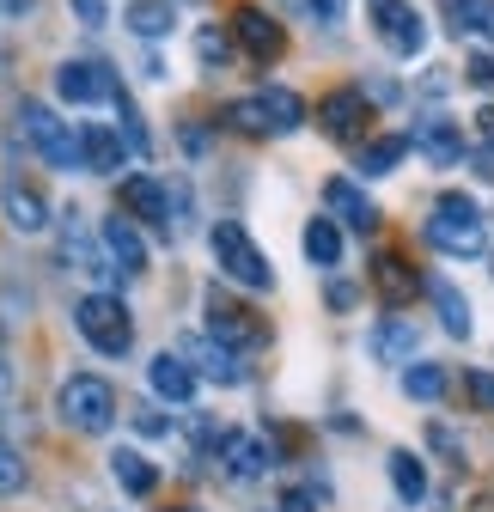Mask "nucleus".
I'll return each mask as SVG.
<instances>
[{
	"mask_svg": "<svg viewBox=\"0 0 494 512\" xmlns=\"http://www.w3.org/2000/svg\"><path fill=\"white\" fill-rule=\"evenodd\" d=\"M19 128H25V141L55 165V171H86V147H80V128L74 122H61L49 104L25 98L19 104Z\"/></svg>",
	"mask_w": 494,
	"mask_h": 512,
	"instance_id": "obj_1",
	"label": "nucleus"
},
{
	"mask_svg": "<svg viewBox=\"0 0 494 512\" xmlns=\"http://www.w3.org/2000/svg\"><path fill=\"white\" fill-rule=\"evenodd\" d=\"M208 250H214V263H220V275H226V281L251 287V293L275 287V269H269V256L251 244V232H244L238 220H220V226L208 232Z\"/></svg>",
	"mask_w": 494,
	"mask_h": 512,
	"instance_id": "obj_2",
	"label": "nucleus"
},
{
	"mask_svg": "<svg viewBox=\"0 0 494 512\" xmlns=\"http://www.w3.org/2000/svg\"><path fill=\"white\" fill-rule=\"evenodd\" d=\"M427 244L434 250H446V256H482V244H488V232H482V208L470 202V196H440L434 202V220H427Z\"/></svg>",
	"mask_w": 494,
	"mask_h": 512,
	"instance_id": "obj_3",
	"label": "nucleus"
},
{
	"mask_svg": "<svg viewBox=\"0 0 494 512\" xmlns=\"http://www.w3.org/2000/svg\"><path fill=\"white\" fill-rule=\"evenodd\" d=\"M74 324H80V336H86L98 354H110V360L135 348V324H129V311H122L116 293H86V299L74 305Z\"/></svg>",
	"mask_w": 494,
	"mask_h": 512,
	"instance_id": "obj_4",
	"label": "nucleus"
},
{
	"mask_svg": "<svg viewBox=\"0 0 494 512\" xmlns=\"http://www.w3.org/2000/svg\"><path fill=\"white\" fill-rule=\"evenodd\" d=\"M55 409H61V421H68L74 433H110V421H116V391H110L104 378H92V372H74L68 384H61Z\"/></svg>",
	"mask_w": 494,
	"mask_h": 512,
	"instance_id": "obj_5",
	"label": "nucleus"
},
{
	"mask_svg": "<svg viewBox=\"0 0 494 512\" xmlns=\"http://www.w3.org/2000/svg\"><path fill=\"white\" fill-rule=\"evenodd\" d=\"M373 25H379V43L391 55H403V61H415L427 49V25H421V13L409 0H373Z\"/></svg>",
	"mask_w": 494,
	"mask_h": 512,
	"instance_id": "obj_6",
	"label": "nucleus"
},
{
	"mask_svg": "<svg viewBox=\"0 0 494 512\" xmlns=\"http://www.w3.org/2000/svg\"><path fill=\"white\" fill-rule=\"evenodd\" d=\"M55 92L68 104H116L122 98V86H116V74L104 68V61H61V68H55Z\"/></svg>",
	"mask_w": 494,
	"mask_h": 512,
	"instance_id": "obj_7",
	"label": "nucleus"
},
{
	"mask_svg": "<svg viewBox=\"0 0 494 512\" xmlns=\"http://www.w3.org/2000/svg\"><path fill=\"white\" fill-rule=\"evenodd\" d=\"M208 336H214V342H226L232 354H244V348H263V336H269V330L257 324V311H251V305H232V299H220V293H214V299H208Z\"/></svg>",
	"mask_w": 494,
	"mask_h": 512,
	"instance_id": "obj_8",
	"label": "nucleus"
},
{
	"mask_svg": "<svg viewBox=\"0 0 494 512\" xmlns=\"http://www.w3.org/2000/svg\"><path fill=\"white\" fill-rule=\"evenodd\" d=\"M122 208H129L135 220H147V226H159V232H171V226H177V214H171V196H165V183H159V177H147V171L122 177Z\"/></svg>",
	"mask_w": 494,
	"mask_h": 512,
	"instance_id": "obj_9",
	"label": "nucleus"
},
{
	"mask_svg": "<svg viewBox=\"0 0 494 512\" xmlns=\"http://www.w3.org/2000/svg\"><path fill=\"white\" fill-rule=\"evenodd\" d=\"M183 360H190L202 378H214V384H244V366H238V354L226 348V342H214V336H183V348H177Z\"/></svg>",
	"mask_w": 494,
	"mask_h": 512,
	"instance_id": "obj_10",
	"label": "nucleus"
},
{
	"mask_svg": "<svg viewBox=\"0 0 494 512\" xmlns=\"http://www.w3.org/2000/svg\"><path fill=\"white\" fill-rule=\"evenodd\" d=\"M324 208H330L336 220H348L354 232H373V226H379L373 196H366L360 183H348V177H330V183H324Z\"/></svg>",
	"mask_w": 494,
	"mask_h": 512,
	"instance_id": "obj_11",
	"label": "nucleus"
},
{
	"mask_svg": "<svg viewBox=\"0 0 494 512\" xmlns=\"http://www.w3.org/2000/svg\"><path fill=\"white\" fill-rule=\"evenodd\" d=\"M0 208H7V226H13V232H43V226H49V202L37 196L25 177H7V183H0Z\"/></svg>",
	"mask_w": 494,
	"mask_h": 512,
	"instance_id": "obj_12",
	"label": "nucleus"
},
{
	"mask_svg": "<svg viewBox=\"0 0 494 512\" xmlns=\"http://www.w3.org/2000/svg\"><path fill=\"white\" fill-rule=\"evenodd\" d=\"M360 122H366V92H330L324 104H318V128H324V135L330 141H354L360 135Z\"/></svg>",
	"mask_w": 494,
	"mask_h": 512,
	"instance_id": "obj_13",
	"label": "nucleus"
},
{
	"mask_svg": "<svg viewBox=\"0 0 494 512\" xmlns=\"http://www.w3.org/2000/svg\"><path fill=\"white\" fill-rule=\"evenodd\" d=\"M104 250H110V263H116L122 275H141V269H147V238L135 232L129 214H110V220H104Z\"/></svg>",
	"mask_w": 494,
	"mask_h": 512,
	"instance_id": "obj_14",
	"label": "nucleus"
},
{
	"mask_svg": "<svg viewBox=\"0 0 494 512\" xmlns=\"http://www.w3.org/2000/svg\"><path fill=\"white\" fill-rule=\"evenodd\" d=\"M147 384H153L159 403H190V397H196V366L183 360V354H159V360L147 366Z\"/></svg>",
	"mask_w": 494,
	"mask_h": 512,
	"instance_id": "obj_15",
	"label": "nucleus"
},
{
	"mask_svg": "<svg viewBox=\"0 0 494 512\" xmlns=\"http://www.w3.org/2000/svg\"><path fill=\"white\" fill-rule=\"evenodd\" d=\"M232 31H238V43H244V55H251V61H275L281 55V25L269 13H257V7H238L232 13Z\"/></svg>",
	"mask_w": 494,
	"mask_h": 512,
	"instance_id": "obj_16",
	"label": "nucleus"
},
{
	"mask_svg": "<svg viewBox=\"0 0 494 512\" xmlns=\"http://www.w3.org/2000/svg\"><path fill=\"white\" fill-rule=\"evenodd\" d=\"M415 147L427 153V165H458L464 159V135H458V122H446V116L415 122Z\"/></svg>",
	"mask_w": 494,
	"mask_h": 512,
	"instance_id": "obj_17",
	"label": "nucleus"
},
{
	"mask_svg": "<svg viewBox=\"0 0 494 512\" xmlns=\"http://www.w3.org/2000/svg\"><path fill=\"white\" fill-rule=\"evenodd\" d=\"M80 147H86V171H98V177H116L122 171V128H104V122H86L80 128Z\"/></svg>",
	"mask_w": 494,
	"mask_h": 512,
	"instance_id": "obj_18",
	"label": "nucleus"
},
{
	"mask_svg": "<svg viewBox=\"0 0 494 512\" xmlns=\"http://www.w3.org/2000/svg\"><path fill=\"white\" fill-rule=\"evenodd\" d=\"M415 342H421L415 317H385V324L373 330V354H379L385 366H415Z\"/></svg>",
	"mask_w": 494,
	"mask_h": 512,
	"instance_id": "obj_19",
	"label": "nucleus"
},
{
	"mask_svg": "<svg viewBox=\"0 0 494 512\" xmlns=\"http://www.w3.org/2000/svg\"><path fill=\"white\" fill-rule=\"evenodd\" d=\"M220 464L238 482H251V476L269 470V452H263V439H251V433H220Z\"/></svg>",
	"mask_w": 494,
	"mask_h": 512,
	"instance_id": "obj_20",
	"label": "nucleus"
},
{
	"mask_svg": "<svg viewBox=\"0 0 494 512\" xmlns=\"http://www.w3.org/2000/svg\"><path fill=\"white\" fill-rule=\"evenodd\" d=\"M440 7H446V19H452V31L464 37H488L494 43V0H440Z\"/></svg>",
	"mask_w": 494,
	"mask_h": 512,
	"instance_id": "obj_21",
	"label": "nucleus"
},
{
	"mask_svg": "<svg viewBox=\"0 0 494 512\" xmlns=\"http://www.w3.org/2000/svg\"><path fill=\"white\" fill-rule=\"evenodd\" d=\"M110 476H116L122 494H153V482H159V470L141 452H110Z\"/></svg>",
	"mask_w": 494,
	"mask_h": 512,
	"instance_id": "obj_22",
	"label": "nucleus"
},
{
	"mask_svg": "<svg viewBox=\"0 0 494 512\" xmlns=\"http://www.w3.org/2000/svg\"><path fill=\"white\" fill-rule=\"evenodd\" d=\"M391 488H397L403 506H421L427 500V470H421L415 452H391Z\"/></svg>",
	"mask_w": 494,
	"mask_h": 512,
	"instance_id": "obj_23",
	"label": "nucleus"
},
{
	"mask_svg": "<svg viewBox=\"0 0 494 512\" xmlns=\"http://www.w3.org/2000/svg\"><path fill=\"white\" fill-rule=\"evenodd\" d=\"M373 281H379V293L391 299V305H403V299H415V269L403 263V256H379V263H373Z\"/></svg>",
	"mask_w": 494,
	"mask_h": 512,
	"instance_id": "obj_24",
	"label": "nucleus"
},
{
	"mask_svg": "<svg viewBox=\"0 0 494 512\" xmlns=\"http://www.w3.org/2000/svg\"><path fill=\"white\" fill-rule=\"evenodd\" d=\"M434 305H440V324H446V336H470V299L452 287V281H434Z\"/></svg>",
	"mask_w": 494,
	"mask_h": 512,
	"instance_id": "obj_25",
	"label": "nucleus"
},
{
	"mask_svg": "<svg viewBox=\"0 0 494 512\" xmlns=\"http://www.w3.org/2000/svg\"><path fill=\"white\" fill-rule=\"evenodd\" d=\"M305 256H312L318 269H336L342 263V232H336V220H312V226H305Z\"/></svg>",
	"mask_w": 494,
	"mask_h": 512,
	"instance_id": "obj_26",
	"label": "nucleus"
},
{
	"mask_svg": "<svg viewBox=\"0 0 494 512\" xmlns=\"http://www.w3.org/2000/svg\"><path fill=\"white\" fill-rule=\"evenodd\" d=\"M403 391H409L415 403H440V397H446V372H440L434 360H427V366L415 360V366H403Z\"/></svg>",
	"mask_w": 494,
	"mask_h": 512,
	"instance_id": "obj_27",
	"label": "nucleus"
},
{
	"mask_svg": "<svg viewBox=\"0 0 494 512\" xmlns=\"http://www.w3.org/2000/svg\"><path fill=\"white\" fill-rule=\"evenodd\" d=\"M403 153H409V135H385V141H373V147H360V171H366V177H385Z\"/></svg>",
	"mask_w": 494,
	"mask_h": 512,
	"instance_id": "obj_28",
	"label": "nucleus"
},
{
	"mask_svg": "<svg viewBox=\"0 0 494 512\" xmlns=\"http://www.w3.org/2000/svg\"><path fill=\"white\" fill-rule=\"evenodd\" d=\"M129 25L141 31V37H165L177 19H171V0H135L129 7Z\"/></svg>",
	"mask_w": 494,
	"mask_h": 512,
	"instance_id": "obj_29",
	"label": "nucleus"
},
{
	"mask_svg": "<svg viewBox=\"0 0 494 512\" xmlns=\"http://www.w3.org/2000/svg\"><path fill=\"white\" fill-rule=\"evenodd\" d=\"M226 122H232V128H244V135H275V116H269V104H263V98H238V104L226 110Z\"/></svg>",
	"mask_w": 494,
	"mask_h": 512,
	"instance_id": "obj_30",
	"label": "nucleus"
},
{
	"mask_svg": "<svg viewBox=\"0 0 494 512\" xmlns=\"http://www.w3.org/2000/svg\"><path fill=\"white\" fill-rule=\"evenodd\" d=\"M263 104H269V116H275V135H293V128L305 122V104H299L287 86H269V92H263Z\"/></svg>",
	"mask_w": 494,
	"mask_h": 512,
	"instance_id": "obj_31",
	"label": "nucleus"
},
{
	"mask_svg": "<svg viewBox=\"0 0 494 512\" xmlns=\"http://www.w3.org/2000/svg\"><path fill=\"white\" fill-rule=\"evenodd\" d=\"M110 110H116V122H122V141H129V153H147V128H141V110H135V98L122 92Z\"/></svg>",
	"mask_w": 494,
	"mask_h": 512,
	"instance_id": "obj_32",
	"label": "nucleus"
},
{
	"mask_svg": "<svg viewBox=\"0 0 494 512\" xmlns=\"http://www.w3.org/2000/svg\"><path fill=\"white\" fill-rule=\"evenodd\" d=\"M196 61H202V68L214 74V68H226V61H232V43H226V31H196Z\"/></svg>",
	"mask_w": 494,
	"mask_h": 512,
	"instance_id": "obj_33",
	"label": "nucleus"
},
{
	"mask_svg": "<svg viewBox=\"0 0 494 512\" xmlns=\"http://www.w3.org/2000/svg\"><path fill=\"white\" fill-rule=\"evenodd\" d=\"M19 488H25V458L0 439V494H19Z\"/></svg>",
	"mask_w": 494,
	"mask_h": 512,
	"instance_id": "obj_34",
	"label": "nucleus"
},
{
	"mask_svg": "<svg viewBox=\"0 0 494 512\" xmlns=\"http://www.w3.org/2000/svg\"><path fill=\"white\" fill-rule=\"evenodd\" d=\"M293 13H305V19H318V25H336L342 13H348V0H287Z\"/></svg>",
	"mask_w": 494,
	"mask_h": 512,
	"instance_id": "obj_35",
	"label": "nucleus"
},
{
	"mask_svg": "<svg viewBox=\"0 0 494 512\" xmlns=\"http://www.w3.org/2000/svg\"><path fill=\"white\" fill-rule=\"evenodd\" d=\"M464 391H470V403H482V409H494V372H482V366H470V372H464Z\"/></svg>",
	"mask_w": 494,
	"mask_h": 512,
	"instance_id": "obj_36",
	"label": "nucleus"
},
{
	"mask_svg": "<svg viewBox=\"0 0 494 512\" xmlns=\"http://www.w3.org/2000/svg\"><path fill=\"white\" fill-rule=\"evenodd\" d=\"M68 7H74V13H80V25H92V31L110 19V7H104V0H68Z\"/></svg>",
	"mask_w": 494,
	"mask_h": 512,
	"instance_id": "obj_37",
	"label": "nucleus"
},
{
	"mask_svg": "<svg viewBox=\"0 0 494 512\" xmlns=\"http://www.w3.org/2000/svg\"><path fill=\"white\" fill-rule=\"evenodd\" d=\"M470 86H494V55H476L470 61Z\"/></svg>",
	"mask_w": 494,
	"mask_h": 512,
	"instance_id": "obj_38",
	"label": "nucleus"
},
{
	"mask_svg": "<svg viewBox=\"0 0 494 512\" xmlns=\"http://www.w3.org/2000/svg\"><path fill=\"white\" fill-rule=\"evenodd\" d=\"M476 135L494 147V104H488V110H476Z\"/></svg>",
	"mask_w": 494,
	"mask_h": 512,
	"instance_id": "obj_39",
	"label": "nucleus"
},
{
	"mask_svg": "<svg viewBox=\"0 0 494 512\" xmlns=\"http://www.w3.org/2000/svg\"><path fill=\"white\" fill-rule=\"evenodd\" d=\"M330 305H336V311H348V305H354V287H348V281H336V287H330Z\"/></svg>",
	"mask_w": 494,
	"mask_h": 512,
	"instance_id": "obj_40",
	"label": "nucleus"
},
{
	"mask_svg": "<svg viewBox=\"0 0 494 512\" xmlns=\"http://www.w3.org/2000/svg\"><path fill=\"white\" fill-rule=\"evenodd\" d=\"M31 7H37V0H0V13H7V19H25Z\"/></svg>",
	"mask_w": 494,
	"mask_h": 512,
	"instance_id": "obj_41",
	"label": "nucleus"
},
{
	"mask_svg": "<svg viewBox=\"0 0 494 512\" xmlns=\"http://www.w3.org/2000/svg\"><path fill=\"white\" fill-rule=\"evenodd\" d=\"M135 421H141V433H165V415H153V409H141Z\"/></svg>",
	"mask_w": 494,
	"mask_h": 512,
	"instance_id": "obj_42",
	"label": "nucleus"
},
{
	"mask_svg": "<svg viewBox=\"0 0 494 512\" xmlns=\"http://www.w3.org/2000/svg\"><path fill=\"white\" fill-rule=\"evenodd\" d=\"M476 177H482V183H494V147H488V153H476Z\"/></svg>",
	"mask_w": 494,
	"mask_h": 512,
	"instance_id": "obj_43",
	"label": "nucleus"
},
{
	"mask_svg": "<svg viewBox=\"0 0 494 512\" xmlns=\"http://www.w3.org/2000/svg\"><path fill=\"white\" fill-rule=\"evenodd\" d=\"M281 512H312V494H287V500H281Z\"/></svg>",
	"mask_w": 494,
	"mask_h": 512,
	"instance_id": "obj_44",
	"label": "nucleus"
},
{
	"mask_svg": "<svg viewBox=\"0 0 494 512\" xmlns=\"http://www.w3.org/2000/svg\"><path fill=\"white\" fill-rule=\"evenodd\" d=\"M171 512H190V506H171Z\"/></svg>",
	"mask_w": 494,
	"mask_h": 512,
	"instance_id": "obj_45",
	"label": "nucleus"
}]
</instances>
